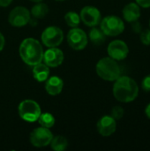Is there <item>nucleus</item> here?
Here are the masks:
<instances>
[{"instance_id":"25","label":"nucleus","mask_w":150,"mask_h":151,"mask_svg":"<svg viewBox=\"0 0 150 151\" xmlns=\"http://www.w3.org/2000/svg\"><path fill=\"white\" fill-rule=\"evenodd\" d=\"M132 28H133V30L134 31V33H136V34H139V33H141V32L142 31L141 24L138 20L132 22Z\"/></svg>"},{"instance_id":"9","label":"nucleus","mask_w":150,"mask_h":151,"mask_svg":"<svg viewBox=\"0 0 150 151\" xmlns=\"http://www.w3.org/2000/svg\"><path fill=\"white\" fill-rule=\"evenodd\" d=\"M30 20L29 11L23 6H17L13 8L8 17V21L12 27H21L26 26Z\"/></svg>"},{"instance_id":"20","label":"nucleus","mask_w":150,"mask_h":151,"mask_svg":"<svg viewBox=\"0 0 150 151\" xmlns=\"http://www.w3.org/2000/svg\"><path fill=\"white\" fill-rule=\"evenodd\" d=\"M38 122L41 125V127H46V128H50L55 125V118L53 117L52 114L49 112L45 113H41L40 117L38 118Z\"/></svg>"},{"instance_id":"18","label":"nucleus","mask_w":150,"mask_h":151,"mask_svg":"<svg viewBox=\"0 0 150 151\" xmlns=\"http://www.w3.org/2000/svg\"><path fill=\"white\" fill-rule=\"evenodd\" d=\"M50 144L53 150L63 151L66 150V148L68 146V142H67L66 138H65L64 136L57 135V136L52 138Z\"/></svg>"},{"instance_id":"23","label":"nucleus","mask_w":150,"mask_h":151,"mask_svg":"<svg viewBox=\"0 0 150 151\" xmlns=\"http://www.w3.org/2000/svg\"><path fill=\"white\" fill-rule=\"evenodd\" d=\"M141 42L147 46L150 45V28L141 32Z\"/></svg>"},{"instance_id":"10","label":"nucleus","mask_w":150,"mask_h":151,"mask_svg":"<svg viewBox=\"0 0 150 151\" xmlns=\"http://www.w3.org/2000/svg\"><path fill=\"white\" fill-rule=\"evenodd\" d=\"M107 51L110 58L116 61H121L127 58L129 54V48L124 41L114 40L108 45Z\"/></svg>"},{"instance_id":"26","label":"nucleus","mask_w":150,"mask_h":151,"mask_svg":"<svg viewBox=\"0 0 150 151\" xmlns=\"http://www.w3.org/2000/svg\"><path fill=\"white\" fill-rule=\"evenodd\" d=\"M135 1L139 4L140 7H142V8H149L150 7V0H135Z\"/></svg>"},{"instance_id":"22","label":"nucleus","mask_w":150,"mask_h":151,"mask_svg":"<svg viewBox=\"0 0 150 151\" xmlns=\"http://www.w3.org/2000/svg\"><path fill=\"white\" fill-rule=\"evenodd\" d=\"M125 114V111L123 109V107L121 106H115L112 108L111 110V117L114 118L116 120H118V119H121L123 118Z\"/></svg>"},{"instance_id":"12","label":"nucleus","mask_w":150,"mask_h":151,"mask_svg":"<svg viewBox=\"0 0 150 151\" xmlns=\"http://www.w3.org/2000/svg\"><path fill=\"white\" fill-rule=\"evenodd\" d=\"M97 131L98 133L103 136L108 137L113 134L117 129V123L116 119L111 116L105 115L102 117L97 122Z\"/></svg>"},{"instance_id":"8","label":"nucleus","mask_w":150,"mask_h":151,"mask_svg":"<svg viewBox=\"0 0 150 151\" xmlns=\"http://www.w3.org/2000/svg\"><path fill=\"white\" fill-rule=\"evenodd\" d=\"M67 42L75 50H81L88 44L87 34L80 28L72 27L67 34Z\"/></svg>"},{"instance_id":"5","label":"nucleus","mask_w":150,"mask_h":151,"mask_svg":"<svg viewBox=\"0 0 150 151\" xmlns=\"http://www.w3.org/2000/svg\"><path fill=\"white\" fill-rule=\"evenodd\" d=\"M100 28L108 36H118L124 32L125 23L118 16L109 15L101 20Z\"/></svg>"},{"instance_id":"16","label":"nucleus","mask_w":150,"mask_h":151,"mask_svg":"<svg viewBox=\"0 0 150 151\" xmlns=\"http://www.w3.org/2000/svg\"><path fill=\"white\" fill-rule=\"evenodd\" d=\"M50 75V68L45 64L39 63L35 65H34L33 68V76L34 80H36L39 82L46 81V80L49 78Z\"/></svg>"},{"instance_id":"2","label":"nucleus","mask_w":150,"mask_h":151,"mask_svg":"<svg viewBox=\"0 0 150 151\" xmlns=\"http://www.w3.org/2000/svg\"><path fill=\"white\" fill-rule=\"evenodd\" d=\"M19 56L28 65L34 66L42 61L43 50L42 44L34 38H26L19 46Z\"/></svg>"},{"instance_id":"29","label":"nucleus","mask_w":150,"mask_h":151,"mask_svg":"<svg viewBox=\"0 0 150 151\" xmlns=\"http://www.w3.org/2000/svg\"><path fill=\"white\" fill-rule=\"evenodd\" d=\"M145 114H146L147 118L150 119V103L146 106V108H145Z\"/></svg>"},{"instance_id":"32","label":"nucleus","mask_w":150,"mask_h":151,"mask_svg":"<svg viewBox=\"0 0 150 151\" xmlns=\"http://www.w3.org/2000/svg\"><path fill=\"white\" fill-rule=\"evenodd\" d=\"M149 27H150V20H149Z\"/></svg>"},{"instance_id":"19","label":"nucleus","mask_w":150,"mask_h":151,"mask_svg":"<svg viewBox=\"0 0 150 151\" xmlns=\"http://www.w3.org/2000/svg\"><path fill=\"white\" fill-rule=\"evenodd\" d=\"M49 12V7L47 4H43V3H38L35 5L33 6L32 10H31V13L32 15L36 18V19H42L43 17L46 16V14Z\"/></svg>"},{"instance_id":"28","label":"nucleus","mask_w":150,"mask_h":151,"mask_svg":"<svg viewBox=\"0 0 150 151\" xmlns=\"http://www.w3.org/2000/svg\"><path fill=\"white\" fill-rule=\"evenodd\" d=\"M4 42H5V41H4V35L1 34V32H0V51L4 49Z\"/></svg>"},{"instance_id":"14","label":"nucleus","mask_w":150,"mask_h":151,"mask_svg":"<svg viewBox=\"0 0 150 151\" xmlns=\"http://www.w3.org/2000/svg\"><path fill=\"white\" fill-rule=\"evenodd\" d=\"M122 13H123V18L125 19V20L132 23L133 21L138 20L139 18L141 17V7L136 2L129 3L123 8Z\"/></svg>"},{"instance_id":"30","label":"nucleus","mask_w":150,"mask_h":151,"mask_svg":"<svg viewBox=\"0 0 150 151\" xmlns=\"http://www.w3.org/2000/svg\"><path fill=\"white\" fill-rule=\"evenodd\" d=\"M32 2H34V3H39V2H42V0H30Z\"/></svg>"},{"instance_id":"3","label":"nucleus","mask_w":150,"mask_h":151,"mask_svg":"<svg viewBox=\"0 0 150 151\" xmlns=\"http://www.w3.org/2000/svg\"><path fill=\"white\" fill-rule=\"evenodd\" d=\"M95 70L97 75L107 81H115L121 75L118 62L110 57L100 59L96 64Z\"/></svg>"},{"instance_id":"7","label":"nucleus","mask_w":150,"mask_h":151,"mask_svg":"<svg viewBox=\"0 0 150 151\" xmlns=\"http://www.w3.org/2000/svg\"><path fill=\"white\" fill-rule=\"evenodd\" d=\"M53 138V134L49 128L41 127L35 128L30 134V142L34 147L42 148L48 146Z\"/></svg>"},{"instance_id":"4","label":"nucleus","mask_w":150,"mask_h":151,"mask_svg":"<svg viewBox=\"0 0 150 151\" xmlns=\"http://www.w3.org/2000/svg\"><path fill=\"white\" fill-rule=\"evenodd\" d=\"M19 117L27 122H34L40 117L42 111L40 105L34 100L27 99L22 101L18 107Z\"/></svg>"},{"instance_id":"27","label":"nucleus","mask_w":150,"mask_h":151,"mask_svg":"<svg viewBox=\"0 0 150 151\" xmlns=\"http://www.w3.org/2000/svg\"><path fill=\"white\" fill-rule=\"evenodd\" d=\"M11 2H12V0H0V6L1 7H6Z\"/></svg>"},{"instance_id":"17","label":"nucleus","mask_w":150,"mask_h":151,"mask_svg":"<svg viewBox=\"0 0 150 151\" xmlns=\"http://www.w3.org/2000/svg\"><path fill=\"white\" fill-rule=\"evenodd\" d=\"M89 39L94 44L101 45L105 42L106 35L103 32L101 28L93 27V28L89 31Z\"/></svg>"},{"instance_id":"13","label":"nucleus","mask_w":150,"mask_h":151,"mask_svg":"<svg viewBox=\"0 0 150 151\" xmlns=\"http://www.w3.org/2000/svg\"><path fill=\"white\" fill-rule=\"evenodd\" d=\"M44 64L49 67H57L64 61V53L57 47H52L43 53Z\"/></svg>"},{"instance_id":"21","label":"nucleus","mask_w":150,"mask_h":151,"mask_svg":"<svg viewBox=\"0 0 150 151\" xmlns=\"http://www.w3.org/2000/svg\"><path fill=\"white\" fill-rule=\"evenodd\" d=\"M65 20L66 24L71 27H77L80 22V17L78 13L74 12H69L65 16Z\"/></svg>"},{"instance_id":"31","label":"nucleus","mask_w":150,"mask_h":151,"mask_svg":"<svg viewBox=\"0 0 150 151\" xmlns=\"http://www.w3.org/2000/svg\"><path fill=\"white\" fill-rule=\"evenodd\" d=\"M56 1H64V0H56Z\"/></svg>"},{"instance_id":"1","label":"nucleus","mask_w":150,"mask_h":151,"mask_svg":"<svg viewBox=\"0 0 150 151\" xmlns=\"http://www.w3.org/2000/svg\"><path fill=\"white\" fill-rule=\"evenodd\" d=\"M113 96L120 103L133 102L139 96V86L134 79L129 76H119L113 85Z\"/></svg>"},{"instance_id":"24","label":"nucleus","mask_w":150,"mask_h":151,"mask_svg":"<svg viewBox=\"0 0 150 151\" xmlns=\"http://www.w3.org/2000/svg\"><path fill=\"white\" fill-rule=\"evenodd\" d=\"M141 88L145 92H150V74L144 77L141 81Z\"/></svg>"},{"instance_id":"6","label":"nucleus","mask_w":150,"mask_h":151,"mask_svg":"<svg viewBox=\"0 0 150 151\" xmlns=\"http://www.w3.org/2000/svg\"><path fill=\"white\" fill-rule=\"evenodd\" d=\"M42 43L49 47H57L61 44L64 39V33L61 28L52 26L44 29L42 34Z\"/></svg>"},{"instance_id":"11","label":"nucleus","mask_w":150,"mask_h":151,"mask_svg":"<svg viewBox=\"0 0 150 151\" xmlns=\"http://www.w3.org/2000/svg\"><path fill=\"white\" fill-rule=\"evenodd\" d=\"M83 23L88 27H96L102 20L100 11L95 6H85L82 8L80 15Z\"/></svg>"},{"instance_id":"15","label":"nucleus","mask_w":150,"mask_h":151,"mask_svg":"<svg viewBox=\"0 0 150 151\" xmlns=\"http://www.w3.org/2000/svg\"><path fill=\"white\" fill-rule=\"evenodd\" d=\"M64 87V81L57 76H51L46 80L45 89L50 96H57L62 92Z\"/></svg>"}]
</instances>
